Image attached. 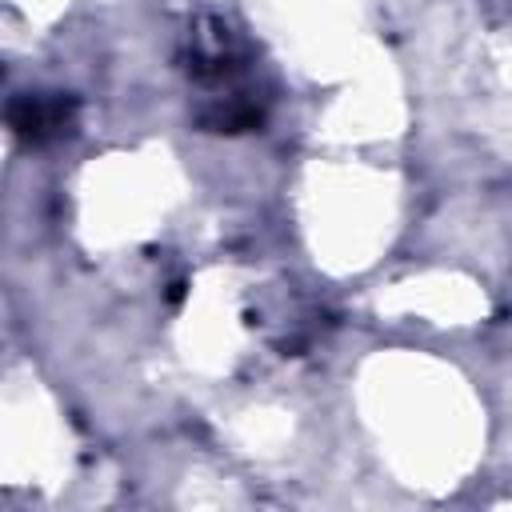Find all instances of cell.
I'll return each mask as SVG.
<instances>
[{"mask_svg":"<svg viewBox=\"0 0 512 512\" xmlns=\"http://www.w3.org/2000/svg\"><path fill=\"white\" fill-rule=\"evenodd\" d=\"M12 128L28 140H44L52 136L56 128H64L68 120V104L64 100H16L12 104Z\"/></svg>","mask_w":512,"mask_h":512,"instance_id":"cell-1","label":"cell"}]
</instances>
